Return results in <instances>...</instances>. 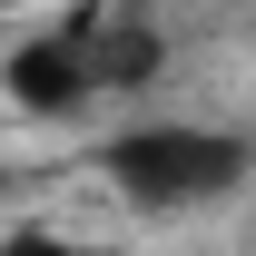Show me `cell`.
I'll return each mask as SVG.
<instances>
[{"mask_svg":"<svg viewBox=\"0 0 256 256\" xmlns=\"http://www.w3.org/2000/svg\"><path fill=\"white\" fill-rule=\"evenodd\" d=\"M246 138H226V128H118L108 148H98V178L128 197V207H148V217H188V207H217L226 188H246Z\"/></svg>","mask_w":256,"mask_h":256,"instance_id":"6da1fadb","label":"cell"},{"mask_svg":"<svg viewBox=\"0 0 256 256\" xmlns=\"http://www.w3.org/2000/svg\"><path fill=\"white\" fill-rule=\"evenodd\" d=\"M89 89H98V30H89V20H69V30L10 50V98L40 108V118H69Z\"/></svg>","mask_w":256,"mask_h":256,"instance_id":"7a4b0ae2","label":"cell"},{"mask_svg":"<svg viewBox=\"0 0 256 256\" xmlns=\"http://www.w3.org/2000/svg\"><path fill=\"white\" fill-rule=\"evenodd\" d=\"M148 69H158V30H138V20L98 30V89H128V79H148Z\"/></svg>","mask_w":256,"mask_h":256,"instance_id":"3957f363","label":"cell"},{"mask_svg":"<svg viewBox=\"0 0 256 256\" xmlns=\"http://www.w3.org/2000/svg\"><path fill=\"white\" fill-rule=\"evenodd\" d=\"M0 256H98L79 236H50V226H20V236H0Z\"/></svg>","mask_w":256,"mask_h":256,"instance_id":"277c9868","label":"cell"}]
</instances>
